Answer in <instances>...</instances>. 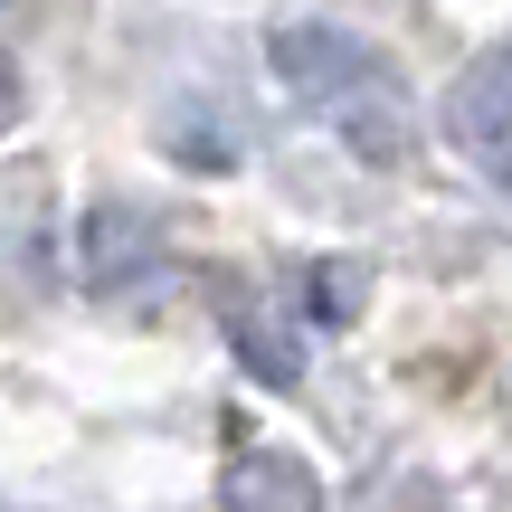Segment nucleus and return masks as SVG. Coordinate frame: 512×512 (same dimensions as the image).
Returning <instances> with one entry per match:
<instances>
[{"instance_id": "20e7f679", "label": "nucleus", "mask_w": 512, "mask_h": 512, "mask_svg": "<svg viewBox=\"0 0 512 512\" xmlns=\"http://www.w3.org/2000/svg\"><path fill=\"white\" fill-rule=\"evenodd\" d=\"M219 512H323V475L294 446H238L219 465Z\"/></svg>"}, {"instance_id": "7ed1b4c3", "label": "nucleus", "mask_w": 512, "mask_h": 512, "mask_svg": "<svg viewBox=\"0 0 512 512\" xmlns=\"http://www.w3.org/2000/svg\"><path fill=\"white\" fill-rule=\"evenodd\" d=\"M446 133L465 143L475 171H494V181L512 190V38L456 76V95H446Z\"/></svg>"}, {"instance_id": "f257e3e1", "label": "nucleus", "mask_w": 512, "mask_h": 512, "mask_svg": "<svg viewBox=\"0 0 512 512\" xmlns=\"http://www.w3.org/2000/svg\"><path fill=\"white\" fill-rule=\"evenodd\" d=\"M266 67L294 95V114H313L323 133H342V152L399 171L418 152V105H408L399 67L370 48L361 29H332V19H275L266 29Z\"/></svg>"}, {"instance_id": "39448f33", "label": "nucleus", "mask_w": 512, "mask_h": 512, "mask_svg": "<svg viewBox=\"0 0 512 512\" xmlns=\"http://www.w3.org/2000/svg\"><path fill=\"white\" fill-rule=\"evenodd\" d=\"M19 105H29V95H19V67H10V57H0V133L19 124Z\"/></svg>"}, {"instance_id": "f03ea898", "label": "nucleus", "mask_w": 512, "mask_h": 512, "mask_svg": "<svg viewBox=\"0 0 512 512\" xmlns=\"http://www.w3.org/2000/svg\"><path fill=\"white\" fill-rule=\"evenodd\" d=\"M76 275H86L95 294H143V285H162L171 275V238L143 219V209H124V200H95L86 219H76Z\"/></svg>"}]
</instances>
